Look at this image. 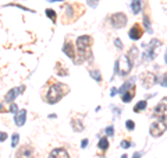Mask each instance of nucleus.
I'll return each instance as SVG.
<instances>
[{"label":"nucleus","instance_id":"25","mask_svg":"<svg viewBox=\"0 0 167 158\" xmlns=\"http://www.w3.org/2000/svg\"><path fill=\"white\" fill-rule=\"evenodd\" d=\"M130 146H131V143L128 140H122L121 141V147H122V148H128Z\"/></svg>","mask_w":167,"mask_h":158},{"label":"nucleus","instance_id":"27","mask_svg":"<svg viewBox=\"0 0 167 158\" xmlns=\"http://www.w3.org/2000/svg\"><path fill=\"white\" fill-rule=\"evenodd\" d=\"M143 20H145V25H146V28L150 31V25H149V20H148V16H145Z\"/></svg>","mask_w":167,"mask_h":158},{"label":"nucleus","instance_id":"19","mask_svg":"<svg viewBox=\"0 0 167 158\" xmlns=\"http://www.w3.org/2000/svg\"><path fill=\"white\" fill-rule=\"evenodd\" d=\"M46 16H47V17H49V18H52V21H53V23H56V13L53 11V10L47 9V10H46Z\"/></svg>","mask_w":167,"mask_h":158},{"label":"nucleus","instance_id":"16","mask_svg":"<svg viewBox=\"0 0 167 158\" xmlns=\"http://www.w3.org/2000/svg\"><path fill=\"white\" fill-rule=\"evenodd\" d=\"M97 147H99L100 150H107V147H109V141H107V138L106 137H103V138H100V141H99V144H97Z\"/></svg>","mask_w":167,"mask_h":158},{"label":"nucleus","instance_id":"9","mask_svg":"<svg viewBox=\"0 0 167 158\" xmlns=\"http://www.w3.org/2000/svg\"><path fill=\"white\" fill-rule=\"evenodd\" d=\"M25 119H27V111L22 109V111H18L14 116V122H15L17 126H22L25 123Z\"/></svg>","mask_w":167,"mask_h":158},{"label":"nucleus","instance_id":"22","mask_svg":"<svg viewBox=\"0 0 167 158\" xmlns=\"http://www.w3.org/2000/svg\"><path fill=\"white\" fill-rule=\"evenodd\" d=\"M106 134H107V136H113V134H114V129H113V126H109L107 129H106Z\"/></svg>","mask_w":167,"mask_h":158},{"label":"nucleus","instance_id":"21","mask_svg":"<svg viewBox=\"0 0 167 158\" xmlns=\"http://www.w3.org/2000/svg\"><path fill=\"white\" fill-rule=\"evenodd\" d=\"M125 126H127L128 130H134V129H135V123H134V120H127V122H125Z\"/></svg>","mask_w":167,"mask_h":158},{"label":"nucleus","instance_id":"6","mask_svg":"<svg viewBox=\"0 0 167 158\" xmlns=\"http://www.w3.org/2000/svg\"><path fill=\"white\" fill-rule=\"evenodd\" d=\"M153 116L159 118L160 120L167 119V104H159L153 111Z\"/></svg>","mask_w":167,"mask_h":158},{"label":"nucleus","instance_id":"10","mask_svg":"<svg viewBox=\"0 0 167 158\" xmlns=\"http://www.w3.org/2000/svg\"><path fill=\"white\" fill-rule=\"evenodd\" d=\"M49 158H70V155L64 148H56L50 152Z\"/></svg>","mask_w":167,"mask_h":158},{"label":"nucleus","instance_id":"29","mask_svg":"<svg viewBox=\"0 0 167 158\" xmlns=\"http://www.w3.org/2000/svg\"><path fill=\"white\" fill-rule=\"evenodd\" d=\"M86 146H88V140L85 138V140H82V143H81V147H82V148H85Z\"/></svg>","mask_w":167,"mask_h":158},{"label":"nucleus","instance_id":"31","mask_svg":"<svg viewBox=\"0 0 167 158\" xmlns=\"http://www.w3.org/2000/svg\"><path fill=\"white\" fill-rule=\"evenodd\" d=\"M116 45H117V46H118V48H120V49H121V48H122V45H121V41H120V39H116Z\"/></svg>","mask_w":167,"mask_h":158},{"label":"nucleus","instance_id":"20","mask_svg":"<svg viewBox=\"0 0 167 158\" xmlns=\"http://www.w3.org/2000/svg\"><path fill=\"white\" fill-rule=\"evenodd\" d=\"M18 140H19V134H13V141H11V147L13 148H15L17 147V144H18Z\"/></svg>","mask_w":167,"mask_h":158},{"label":"nucleus","instance_id":"14","mask_svg":"<svg viewBox=\"0 0 167 158\" xmlns=\"http://www.w3.org/2000/svg\"><path fill=\"white\" fill-rule=\"evenodd\" d=\"M134 95H135V88H134V87H131L130 93H128V91H127V93H122V94H121V99H122V101H124V102H130L131 99L134 98Z\"/></svg>","mask_w":167,"mask_h":158},{"label":"nucleus","instance_id":"30","mask_svg":"<svg viewBox=\"0 0 167 158\" xmlns=\"http://www.w3.org/2000/svg\"><path fill=\"white\" fill-rule=\"evenodd\" d=\"M141 157H142V152H135L132 155V158H141Z\"/></svg>","mask_w":167,"mask_h":158},{"label":"nucleus","instance_id":"13","mask_svg":"<svg viewBox=\"0 0 167 158\" xmlns=\"http://www.w3.org/2000/svg\"><path fill=\"white\" fill-rule=\"evenodd\" d=\"M63 52L68 57H71V59H74V57H75V52H74V48H72V43L67 42L66 45H64V48H63Z\"/></svg>","mask_w":167,"mask_h":158},{"label":"nucleus","instance_id":"17","mask_svg":"<svg viewBox=\"0 0 167 158\" xmlns=\"http://www.w3.org/2000/svg\"><path fill=\"white\" fill-rule=\"evenodd\" d=\"M145 108H146V101H141L134 106V111H135V112H139V111H143Z\"/></svg>","mask_w":167,"mask_h":158},{"label":"nucleus","instance_id":"24","mask_svg":"<svg viewBox=\"0 0 167 158\" xmlns=\"http://www.w3.org/2000/svg\"><path fill=\"white\" fill-rule=\"evenodd\" d=\"M10 112H11V113H17V112H18V108H17V105H15V104H11V106H10Z\"/></svg>","mask_w":167,"mask_h":158},{"label":"nucleus","instance_id":"8","mask_svg":"<svg viewBox=\"0 0 167 158\" xmlns=\"http://www.w3.org/2000/svg\"><path fill=\"white\" fill-rule=\"evenodd\" d=\"M17 158H33L32 155V150L28 146H24L17 151Z\"/></svg>","mask_w":167,"mask_h":158},{"label":"nucleus","instance_id":"7","mask_svg":"<svg viewBox=\"0 0 167 158\" xmlns=\"http://www.w3.org/2000/svg\"><path fill=\"white\" fill-rule=\"evenodd\" d=\"M142 34H143V29H142V27L139 25V24H135V25L130 29V38L134 41L139 39V38L142 37Z\"/></svg>","mask_w":167,"mask_h":158},{"label":"nucleus","instance_id":"4","mask_svg":"<svg viewBox=\"0 0 167 158\" xmlns=\"http://www.w3.org/2000/svg\"><path fill=\"white\" fill-rule=\"evenodd\" d=\"M166 130H167V124L163 123V122H155V123L150 124V134H152L153 137L161 136Z\"/></svg>","mask_w":167,"mask_h":158},{"label":"nucleus","instance_id":"18","mask_svg":"<svg viewBox=\"0 0 167 158\" xmlns=\"http://www.w3.org/2000/svg\"><path fill=\"white\" fill-rule=\"evenodd\" d=\"M71 124H72V127H74V130H77V132H81V130L84 129V126L81 124L79 120H72Z\"/></svg>","mask_w":167,"mask_h":158},{"label":"nucleus","instance_id":"32","mask_svg":"<svg viewBox=\"0 0 167 158\" xmlns=\"http://www.w3.org/2000/svg\"><path fill=\"white\" fill-rule=\"evenodd\" d=\"M166 63H167V52H166Z\"/></svg>","mask_w":167,"mask_h":158},{"label":"nucleus","instance_id":"2","mask_svg":"<svg viewBox=\"0 0 167 158\" xmlns=\"http://www.w3.org/2000/svg\"><path fill=\"white\" fill-rule=\"evenodd\" d=\"M91 43H92V38L89 35H84L79 37L77 39V48H78V53L82 59H89L92 56L91 53Z\"/></svg>","mask_w":167,"mask_h":158},{"label":"nucleus","instance_id":"5","mask_svg":"<svg viewBox=\"0 0 167 158\" xmlns=\"http://www.w3.org/2000/svg\"><path fill=\"white\" fill-rule=\"evenodd\" d=\"M111 24H113L116 28H121L127 24V16L124 13H116V14L111 16Z\"/></svg>","mask_w":167,"mask_h":158},{"label":"nucleus","instance_id":"15","mask_svg":"<svg viewBox=\"0 0 167 158\" xmlns=\"http://www.w3.org/2000/svg\"><path fill=\"white\" fill-rule=\"evenodd\" d=\"M131 9H132L134 14H138L139 10H141V0H132V3H131Z\"/></svg>","mask_w":167,"mask_h":158},{"label":"nucleus","instance_id":"23","mask_svg":"<svg viewBox=\"0 0 167 158\" xmlns=\"http://www.w3.org/2000/svg\"><path fill=\"white\" fill-rule=\"evenodd\" d=\"M160 84H161V85H164V87H167V74H164V76H161Z\"/></svg>","mask_w":167,"mask_h":158},{"label":"nucleus","instance_id":"3","mask_svg":"<svg viewBox=\"0 0 167 158\" xmlns=\"http://www.w3.org/2000/svg\"><path fill=\"white\" fill-rule=\"evenodd\" d=\"M130 70H131V60H130V57L121 56L116 62V73L124 76V74H127Z\"/></svg>","mask_w":167,"mask_h":158},{"label":"nucleus","instance_id":"12","mask_svg":"<svg viewBox=\"0 0 167 158\" xmlns=\"http://www.w3.org/2000/svg\"><path fill=\"white\" fill-rule=\"evenodd\" d=\"M141 79H146V80H143V85L146 88H149V87H152L153 84H155V76H153V74H150V73H145V74H142L141 76Z\"/></svg>","mask_w":167,"mask_h":158},{"label":"nucleus","instance_id":"1","mask_svg":"<svg viewBox=\"0 0 167 158\" xmlns=\"http://www.w3.org/2000/svg\"><path fill=\"white\" fill-rule=\"evenodd\" d=\"M67 93H68V87H67L66 84H61V83L53 84L52 87L49 88V91H47V95H46L47 102H49V104H56V102L60 101Z\"/></svg>","mask_w":167,"mask_h":158},{"label":"nucleus","instance_id":"28","mask_svg":"<svg viewBox=\"0 0 167 158\" xmlns=\"http://www.w3.org/2000/svg\"><path fill=\"white\" fill-rule=\"evenodd\" d=\"M6 138H7V134H6V133H3V132H0V141H4Z\"/></svg>","mask_w":167,"mask_h":158},{"label":"nucleus","instance_id":"26","mask_svg":"<svg viewBox=\"0 0 167 158\" xmlns=\"http://www.w3.org/2000/svg\"><path fill=\"white\" fill-rule=\"evenodd\" d=\"M92 76H93V77H96V80H97V81H100V80H102V79H100V74H99V71H92Z\"/></svg>","mask_w":167,"mask_h":158},{"label":"nucleus","instance_id":"11","mask_svg":"<svg viewBox=\"0 0 167 158\" xmlns=\"http://www.w3.org/2000/svg\"><path fill=\"white\" fill-rule=\"evenodd\" d=\"M21 90H24V87H19V88H13V90L8 91V94L6 95V102H13L15 99V97L18 95L19 93H22Z\"/></svg>","mask_w":167,"mask_h":158}]
</instances>
